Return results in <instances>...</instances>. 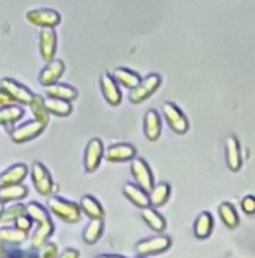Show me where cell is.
<instances>
[{
  "instance_id": "cell-21",
  "label": "cell",
  "mask_w": 255,
  "mask_h": 258,
  "mask_svg": "<svg viewBox=\"0 0 255 258\" xmlns=\"http://www.w3.org/2000/svg\"><path fill=\"white\" fill-rule=\"evenodd\" d=\"M171 197V186L165 181H160L153 186V189L148 192V200H150V207L153 209H160L163 207Z\"/></svg>"
},
{
  "instance_id": "cell-41",
  "label": "cell",
  "mask_w": 255,
  "mask_h": 258,
  "mask_svg": "<svg viewBox=\"0 0 255 258\" xmlns=\"http://www.w3.org/2000/svg\"><path fill=\"white\" fill-rule=\"evenodd\" d=\"M5 254H6V251H5L3 245H0V257H2V255H5Z\"/></svg>"
},
{
  "instance_id": "cell-36",
  "label": "cell",
  "mask_w": 255,
  "mask_h": 258,
  "mask_svg": "<svg viewBox=\"0 0 255 258\" xmlns=\"http://www.w3.org/2000/svg\"><path fill=\"white\" fill-rule=\"evenodd\" d=\"M242 209L245 210V213L251 215L255 213V198L254 197H246L243 201H242Z\"/></svg>"
},
{
  "instance_id": "cell-10",
  "label": "cell",
  "mask_w": 255,
  "mask_h": 258,
  "mask_svg": "<svg viewBox=\"0 0 255 258\" xmlns=\"http://www.w3.org/2000/svg\"><path fill=\"white\" fill-rule=\"evenodd\" d=\"M0 86L8 92V95L11 97V100L14 103H18V104H29L33 98V92L26 88L23 83L11 79V77H3L0 80Z\"/></svg>"
},
{
  "instance_id": "cell-31",
  "label": "cell",
  "mask_w": 255,
  "mask_h": 258,
  "mask_svg": "<svg viewBox=\"0 0 255 258\" xmlns=\"http://www.w3.org/2000/svg\"><path fill=\"white\" fill-rule=\"evenodd\" d=\"M26 239H27V234L17 230L15 227H9V225L0 227V242L3 243L21 245L23 242H26Z\"/></svg>"
},
{
  "instance_id": "cell-17",
  "label": "cell",
  "mask_w": 255,
  "mask_h": 258,
  "mask_svg": "<svg viewBox=\"0 0 255 258\" xmlns=\"http://www.w3.org/2000/svg\"><path fill=\"white\" fill-rule=\"evenodd\" d=\"M79 207L82 215H85L89 221H103L104 219V209L100 201L92 195H83L79 201Z\"/></svg>"
},
{
  "instance_id": "cell-8",
  "label": "cell",
  "mask_w": 255,
  "mask_h": 258,
  "mask_svg": "<svg viewBox=\"0 0 255 258\" xmlns=\"http://www.w3.org/2000/svg\"><path fill=\"white\" fill-rule=\"evenodd\" d=\"M45 127L47 125H44L42 122H39L36 119H29V121L17 125L11 132V139L14 144H26V142L38 138L45 130Z\"/></svg>"
},
{
  "instance_id": "cell-5",
  "label": "cell",
  "mask_w": 255,
  "mask_h": 258,
  "mask_svg": "<svg viewBox=\"0 0 255 258\" xmlns=\"http://www.w3.org/2000/svg\"><path fill=\"white\" fill-rule=\"evenodd\" d=\"M26 20L36 26V27H41V29H45V27H56L62 17L59 14V11L53 9V8H35V9H29L26 12Z\"/></svg>"
},
{
  "instance_id": "cell-4",
  "label": "cell",
  "mask_w": 255,
  "mask_h": 258,
  "mask_svg": "<svg viewBox=\"0 0 255 258\" xmlns=\"http://www.w3.org/2000/svg\"><path fill=\"white\" fill-rule=\"evenodd\" d=\"M30 178L35 190L41 197H51V194L54 192V183L45 165H42L41 162H35L30 168Z\"/></svg>"
},
{
  "instance_id": "cell-2",
  "label": "cell",
  "mask_w": 255,
  "mask_h": 258,
  "mask_svg": "<svg viewBox=\"0 0 255 258\" xmlns=\"http://www.w3.org/2000/svg\"><path fill=\"white\" fill-rule=\"evenodd\" d=\"M48 212L54 215L59 221L68 225H74L82 219V210L77 203L68 201L60 197H50L47 203Z\"/></svg>"
},
{
  "instance_id": "cell-29",
  "label": "cell",
  "mask_w": 255,
  "mask_h": 258,
  "mask_svg": "<svg viewBox=\"0 0 255 258\" xmlns=\"http://www.w3.org/2000/svg\"><path fill=\"white\" fill-rule=\"evenodd\" d=\"M227 163L231 171H239L242 166L240 162V153H239V144L234 136L227 138Z\"/></svg>"
},
{
  "instance_id": "cell-18",
  "label": "cell",
  "mask_w": 255,
  "mask_h": 258,
  "mask_svg": "<svg viewBox=\"0 0 255 258\" xmlns=\"http://www.w3.org/2000/svg\"><path fill=\"white\" fill-rule=\"evenodd\" d=\"M144 135L150 142H156L162 135V118L156 109H150L144 116Z\"/></svg>"
},
{
  "instance_id": "cell-9",
  "label": "cell",
  "mask_w": 255,
  "mask_h": 258,
  "mask_svg": "<svg viewBox=\"0 0 255 258\" xmlns=\"http://www.w3.org/2000/svg\"><path fill=\"white\" fill-rule=\"evenodd\" d=\"M103 157H104V144H103V141L98 139V138L91 139L88 142V145L85 148V154H83V166H85V171L88 174L95 172L100 168Z\"/></svg>"
},
{
  "instance_id": "cell-38",
  "label": "cell",
  "mask_w": 255,
  "mask_h": 258,
  "mask_svg": "<svg viewBox=\"0 0 255 258\" xmlns=\"http://www.w3.org/2000/svg\"><path fill=\"white\" fill-rule=\"evenodd\" d=\"M14 101L11 100V97L8 95V92L0 86V107L2 106H6V104H12Z\"/></svg>"
},
{
  "instance_id": "cell-20",
  "label": "cell",
  "mask_w": 255,
  "mask_h": 258,
  "mask_svg": "<svg viewBox=\"0 0 255 258\" xmlns=\"http://www.w3.org/2000/svg\"><path fill=\"white\" fill-rule=\"evenodd\" d=\"M141 218L144 224L154 233H163L166 230V219L157 212V209L153 207H145L141 212Z\"/></svg>"
},
{
  "instance_id": "cell-7",
  "label": "cell",
  "mask_w": 255,
  "mask_h": 258,
  "mask_svg": "<svg viewBox=\"0 0 255 258\" xmlns=\"http://www.w3.org/2000/svg\"><path fill=\"white\" fill-rule=\"evenodd\" d=\"M171 239L168 236H154L144 239L136 243V254L139 257H153L159 255L171 248Z\"/></svg>"
},
{
  "instance_id": "cell-16",
  "label": "cell",
  "mask_w": 255,
  "mask_h": 258,
  "mask_svg": "<svg viewBox=\"0 0 255 258\" xmlns=\"http://www.w3.org/2000/svg\"><path fill=\"white\" fill-rule=\"evenodd\" d=\"M29 175V168L24 163H15L5 169L0 174V187L14 186V184H23L26 177Z\"/></svg>"
},
{
  "instance_id": "cell-19",
  "label": "cell",
  "mask_w": 255,
  "mask_h": 258,
  "mask_svg": "<svg viewBox=\"0 0 255 258\" xmlns=\"http://www.w3.org/2000/svg\"><path fill=\"white\" fill-rule=\"evenodd\" d=\"M122 194L124 197L133 204L136 206L138 209H145L150 206V200H148V192L144 190L142 187H139L138 184L135 183H127L122 189Z\"/></svg>"
},
{
  "instance_id": "cell-37",
  "label": "cell",
  "mask_w": 255,
  "mask_h": 258,
  "mask_svg": "<svg viewBox=\"0 0 255 258\" xmlns=\"http://www.w3.org/2000/svg\"><path fill=\"white\" fill-rule=\"evenodd\" d=\"M57 258H80V252L77 249H74V248H68L62 254H59Z\"/></svg>"
},
{
  "instance_id": "cell-12",
  "label": "cell",
  "mask_w": 255,
  "mask_h": 258,
  "mask_svg": "<svg viewBox=\"0 0 255 258\" xmlns=\"http://www.w3.org/2000/svg\"><path fill=\"white\" fill-rule=\"evenodd\" d=\"M135 157H136V148L132 144H125V142L112 144L107 150H104V159L110 163L132 162Z\"/></svg>"
},
{
  "instance_id": "cell-26",
  "label": "cell",
  "mask_w": 255,
  "mask_h": 258,
  "mask_svg": "<svg viewBox=\"0 0 255 258\" xmlns=\"http://www.w3.org/2000/svg\"><path fill=\"white\" fill-rule=\"evenodd\" d=\"M24 116V109L21 104H6L0 109V125H11Z\"/></svg>"
},
{
  "instance_id": "cell-35",
  "label": "cell",
  "mask_w": 255,
  "mask_h": 258,
  "mask_svg": "<svg viewBox=\"0 0 255 258\" xmlns=\"http://www.w3.org/2000/svg\"><path fill=\"white\" fill-rule=\"evenodd\" d=\"M41 255L39 258H57L59 257V248L56 243L47 242L42 248H41Z\"/></svg>"
},
{
  "instance_id": "cell-11",
  "label": "cell",
  "mask_w": 255,
  "mask_h": 258,
  "mask_svg": "<svg viewBox=\"0 0 255 258\" xmlns=\"http://www.w3.org/2000/svg\"><path fill=\"white\" fill-rule=\"evenodd\" d=\"M163 116L169 125V128L178 135H184L189 130V121L186 115L174 104V103H165L163 104Z\"/></svg>"
},
{
  "instance_id": "cell-3",
  "label": "cell",
  "mask_w": 255,
  "mask_h": 258,
  "mask_svg": "<svg viewBox=\"0 0 255 258\" xmlns=\"http://www.w3.org/2000/svg\"><path fill=\"white\" fill-rule=\"evenodd\" d=\"M162 83V77L156 73L145 76L144 79H141V82L130 91L129 100L133 104H139L142 101H145L147 98H150L160 86Z\"/></svg>"
},
{
  "instance_id": "cell-15",
  "label": "cell",
  "mask_w": 255,
  "mask_h": 258,
  "mask_svg": "<svg viewBox=\"0 0 255 258\" xmlns=\"http://www.w3.org/2000/svg\"><path fill=\"white\" fill-rule=\"evenodd\" d=\"M100 89L101 94L104 97V100L110 104V106H118L122 100V94L119 91L118 83L115 82V79L112 77V74L109 73H103L100 76Z\"/></svg>"
},
{
  "instance_id": "cell-13",
  "label": "cell",
  "mask_w": 255,
  "mask_h": 258,
  "mask_svg": "<svg viewBox=\"0 0 255 258\" xmlns=\"http://www.w3.org/2000/svg\"><path fill=\"white\" fill-rule=\"evenodd\" d=\"M57 50V35L53 27H45L39 32V54L42 60L50 62L54 59Z\"/></svg>"
},
{
  "instance_id": "cell-6",
  "label": "cell",
  "mask_w": 255,
  "mask_h": 258,
  "mask_svg": "<svg viewBox=\"0 0 255 258\" xmlns=\"http://www.w3.org/2000/svg\"><path fill=\"white\" fill-rule=\"evenodd\" d=\"M130 174L135 180V184H138L139 187H142L144 190L150 192L154 186V175L153 171L150 168V165L147 163L145 159L142 157H135L130 162Z\"/></svg>"
},
{
  "instance_id": "cell-27",
  "label": "cell",
  "mask_w": 255,
  "mask_h": 258,
  "mask_svg": "<svg viewBox=\"0 0 255 258\" xmlns=\"http://www.w3.org/2000/svg\"><path fill=\"white\" fill-rule=\"evenodd\" d=\"M213 230V216L209 212L201 213L195 224H194V233L198 239H207Z\"/></svg>"
},
{
  "instance_id": "cell-33",
  "label": "cell",
  "mask_w": 255,
  "mask_h": 258,
  "mask_svg": "<svg viewBox=\"0 0 255 258\" xmlns=\"http://www.w3.org/2000/svg\"><path fill=\"white\" fill-rule=\"evenodd\" d=\"M219 216L228 228H234L239 224V216H237L234 207L228 203H224L219 206Z\"/></svg>"
},
{
  "instance_id": "cell-32",
  "label": "cell",
  "mask_w": 255,
  "mask_h": 258,
  "mask_svg": "<svg viewBox=\"0 0 255 258\" xmlns=\"http://www.w3.org/2000/svg\"><path fill=\"white\" fill-rule=\"evenodd\" d=\"M24 213H26V206L24 204H21L20 201L18 203H11L8 207H5L2 219H0V224L2 225L14 224V221L18 219L20 216H23Z\"/></svg>"
},
{
  "instance_id": "cell-22",
  "label": "cell",
  "mask_w": 255,
  "mask_h": 258,
  "mask_svg": "<svg viewBox=\"0 0 255 258\" xmlns=\"http://www.w3.org/2000/svg\"><path fill=\"white\" fill-rule=\"evenodd\" d=\"M45 94L48 97L67 100L70 103L77 100V97H79V91L68 83H53L50 86H45Z\"/></svg>"
},
{
  "instance_id": "cell-39",
  "label": "cell",
  "mask_w": 255,
  "mask_h": 258,
  "mask_svg": "<svg viewBox=\"0 0 255 258\" xmlns=\"http://www.w3.org/2000/svg\"><path fill=\"white\" fill-rule=\"evenodd\" d=\"M95 258H125V257L118 255V254H100V255H97Z\"/></svg>"
},
{
  "instance_id": "cell-30",
  "label": "cell",
  "mask_w": 255,
  "mask_h": 258,
  "mask_svg": "<svg viewBox=\"0 0 255 258\" xmlns=\"http://www.w3.org/2000/svg\"><path fill=\"white\" fill-rule=\"evenodd\" d=\"M30 109H32V113H33V119L42 122L44 125L48 124L50 121V113L48 110L45 109V103H44V98L38 94H33V98L32 101L29 103Z\"/></svg>"
},
{
  "instance_id": "cell-23",
  "label": "cell",
  "mask_w": 255,
  "mask_h": 258,
  "mask_svg": "<svg viewBox=\"0 0 255 258\" xmlns=\"http://www.w3.org/2000/svg\"><path fill=\"white\" fill-rule=\"evenodd\" d=\"M27 195H29V189L24 184H14V186L0 187V203H3V204L23 201Z\"/></svg>"
},
{
  "instance_id": "cell-14",
  "label": "cell",
  "mask_w": 255,
  "mask_h": 258,
  "mask_svg": "<svg viewBox=\"0 0 255 258\" xmlns=\"http://www.w3.org/2000/svg\"><path fill=\"white\" fill-rule=\"evenodd\" d=\"M63 73H65V63H63V60H60V59H51L39 71L38 82L42 86H50L53 83H57L59 79L63 76Z\"/></svg>"
},
{
  "instance_id": "cell-28",
  "label": "cell",
  "mask_w": 255,
  "mask_h": 258,
  "mask_svg": "<svg viewBox=\"0 0 255 258\" xmlns=\"http://www.w3.org/2000/svg\"><path fill=\"white\" fill-rule=\"evenodd\" d=\"M104 231V224L103 221H89V224L86 225V228L83 230L82 239L86 245H95Z\"/></svg>"
},
{
  "instance_id": "cell-24",
  "label": "cell",
  "mask_w": 255,
  "mask_h": 258,
  "mask_svg": "<svg viewBox=\"0 0 255 258\" xmlns=\"http://www.w3.org/2000/svg\"><path fill=\"white\" fill-rule=\"evenodd\" d=\"M112 77L115 79V82L118 85H121L124 88H129V89H133L142 79L139 76V73H136V71H133L130 68H125V67H118L113 71Z\"/></svg>"
},
{
  "instance_id": "cell-1",
  "label": "cell",
  "mask_w": 255,
  "mask_h": 258,
  "mask_svg": "<svg viewBox=\"0 0 255 258\" xmlns=\"http://www.w3.org/2000/svg\"><path fill=\"white\" fill-rule=\"evenodd\" d=\"M26 215L33 221V224L36 225V230L32 236V246L33 248H42L50 237L54 233V224L51 221L50 212L39 203L30 201L29 204H26Z\"/></svg>"
},
{
  "instance_id": "cell-25",
  "label": "cell",
  "mask_w": 255,
  "mask_h": 258,
  "mask_svg": "<svg viewBox=\"0 0 255 258\" xmlns=\"http://www.w3.org/2000/svg\"><path fill=\"white\" fill-rule=\"evenodd\" d=\"M44 103H45V109L48 110V113L56 115V116H60V118L68 116V115H71V112H73V106H71V103L67 101V100L47 97V98H44Z\"/></svg>"
},
{
  "instance_id": "cell-34",
  "label": "cell",
  "mask_w": 255,
  "mask_h": 258,
  "mask_svg": "<svg viewBox=\"0 0 255 258\" xmlns=\"http://www.w3.org/2000/svg\"><path fill=\"white\" fill-rule=\"evenodd\" d=\"M35 224H33V221L24 213L23 216H20L18 219H15L14 221V227L17 228V230H20V231H23V233H29L30 230H32V227H33Z\"/></svg>"
},
{
  "instance_id": "cell-40",
  "label": "cell",
  "mask_w": 255,
  "mask_h": 258,
  "mask_svg": "<svg viewBox=\"0 0 255 258\" xmlns=\"http://www.w3.org/2000/svg\"><path fill=\"white\" fill-rule=\"evenodd\" d=\"M3 210H5V204L0 203V219H2V215H3Z\"/></svg>"
},
{
  "instance_id": "cell-42",
  "label": "cell",
  "mask_w": 255,
  "mask_h": 258,
  "mask_svg": "<svg viewBox=\"0 0 255 258\" xmlns=\"http://www.w3.org/2000/svg\"><path fill=\"white\" fill-rule=\"evenodd\" d=\"M138 258H147V257H138Z\"/></svg>"
}]
</instances>
